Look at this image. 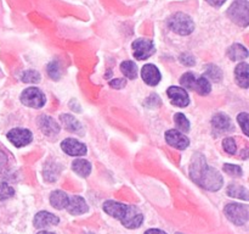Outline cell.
<instances>
[{"mask_svg": "<svg viewBox=\"0 0 249 234\" xmlns=\"http://www.w3.org/2000/svg\"><path fill=\"white\" fill-rule=\"evenodd\" d=\"M121 71L125 76V78H129V79H135L138 76V67L133 61H123L121 63Z\"/></svg>", "mask_w": 249, "mask_h": 234, "instance_id": "cell-26", "label": "cell"}, {"mask_svg": "<svg viewBox=\"0 0 249 234\" xmlns=\"http://www.w3.org/2000/svg\"><path fill=\"white\" fill-rule=\"evenodd\" d=\"M109 85L114 89H122L126 85V79L125 78H116V79L109 80Z\"/></svg>", "mask_w": 249, "mask_h": 234, "instance_id": "cell-35", "label": "cell"}, {"mask_svg": "<svg viewBox=\"0 0 249 234\" xmlns=\"http://www.w3.org/2000/svg\"><path fill=\"white\" fill-rule=\"evenodd\" d=\"M229 196L236 197V199H242L247 201L248 200V192L245 187L238 184H230L228 187Z\"/></svg>", "mask_w": 249, "mask_h": 234, "instance_id": "cell-25", "label": "cell"}, {"mask_svg": "<svg viewBox=\"0 0 249 234\" xmlns=\"http://www.w3.org/2000/svg\"><path fill=\"white\" fill-rule=\"evenodd\" d=\"M38 123H39V128H40V131L43 132L46 136H56V134H58V132H60L61 129L60 124H58L53 117L46 116V115L40 116Z\"/></svg>", "mask_w": 249, "mask_h": 234, "instance_id": "cell-14", "label": "cell"}, {"mask_svg": "<svg viewBox=\"0 0 249 234\" xmlns=\"http://www.w3.org/2000/svg\"><path fill=\"white\" fill-rule=\"evenodd\" d=\"M223 148L230 155H235L236 151H237V145L235 143V139L233 138H225L223 140Z\"/></svg>", "mask_w": 249, "mask_h": 234, "instance_id": "cell-32", "label": "cell"}, {"mask_svg": "<svg viewBox=\"0 0 249 234\" xmlns=\"http://www.w3.org/2000/svg\"><path fill=\"white\" fill-rule=\"evenodd\" d=\"M249 65L247 62L238 63L237 67L235 68V79L236 83L241 88H248L249 85Z\"/></svg>", "mask_w": 249, "mask_h": 234, "instance_id": "cell-19", "label": "cell"}, {"mask_svg": "<svg viewBox=\"0 0 249 234\" xmlns=\"http://www.w3.org/2000/svg\"><path fill=\"white\" fill-rule=\"evenodd\" d=\"M60 222V218L51 212L40 211L36 214L33 219V224L36 228H45V227L56 226Z\"/></svg>", "mask_w": 249, "mask_h": 234, "instance_id": "cell-15", "label": "cell"}, {"mask_svg": "<svg viewBox=\"0 0 249 234\" xmlns=\"http://www.w3.org/2000/svg\"><path fill=\"white\" fill-rule=\"evenodd\" d=\"M208 4H211L212 6H215V7H220L225 4L226 0H206Z\"/></svg>", "mask_w": 249, "mask_h": 234, "instance_id": "cell-36", "label": "cell"}, {"mask_svg": "<svg viewBox=\"0 0 249 234\" xmlns=\"http://www.w3.org/2000/svg\"><path fill=\"white\" fill-rule=\"evenodd\" d=\"M223 170L225 171L228 175L232 176V177H241L242 176V168L237 165H230V163H225L223 167Z\"/></svg>", "mask_w": 249, "mask_h": 234, "instance_id": "cell-33", "label": "cell"}, {"mask_svg": "<svg viewBox=\"0 0 249 234\" xmlns=\"http://www.w3.org/2000/svg\"><path fill=\"white\" fill-rule=\"evenodd\" d=\"M248 50L242 44H232L228 50V56L232 61H241L248 58Z\"/></svg>", "mask_w": 249, "mask_h": 234, "instance_id": "cell-21", "label": "cell"}, {"mask_svg": "<svg viewBox=\"0 0 249 234\" xmlns=\"http://www.w3.org/2000/svg\"><path fill=\"white\" fill-rule=\"evenodd\" d=\"M168 27L179 36H189L194 32L195 22L189 15L184 12H177L168 20Z\"/></svg>", "mask_w": 249, "mask_h": 234, "instance_id": "cell-4", "label": "cell"}, {"mask_svg": "<svg viewBox=\"0 0 249 234\" xmlns=\"http://www.w3.org/2000/svg\"><path fill=\"white\" fill-rule=\"evenodd\" d=\"M237 121L238 123H240V127L242 128L243 133H245L246 136H249V115L247 112H241V114H238Z\"/></svg>", "mask_w": 249, "mask_h": 234, "instance_id": "cell-31", "label": "cell"}, {"mask_svg": "<svg viewBox=\"0 0 249 234\" xmlns=\"http://www.w3.org/2000/svg\"><path fill=\"white\" fill-rule=\"evenodd\" d=\"M224 212H225L229 221H231L236 226H243V224L247 223L249 218V210L247 205L231 202V204L226 205Z\"/></svg>", "mask_w": 249, "mask_h": 234, "instance_id": "cell-6", "label": "cell"}, {"mask_svg": "<svg viewBox=\"0 0 249 234\" xmlns=\"http://www.w3.org/2000/svg\"><path fill=\"white\" fill-rule=\"evenodd\" d=\"M145 234H167V233L163 231H160V229L153 228V229H148V231H146Z\"/></svg>", "mask_w": 249, "mask_h": 234, "instance_id": "cell-38", "label": "cell"}, {"mask_svg": "<svg viewBox=\"0 0 249 234\" xmlns=\"http://www.w3.org/2000/svg\"><path fill=\"white\" fill-rule=\"evenodd\" d=\"M6 163H7V157H6V155H5V154L2 153L1 150H0V168L4 167V166L6 165Z\"/></svg>", "mask_w": 249, "mask_h": 234, "instance_id": "cell-37", "label": "cell"}, {"mask_svg": "<svg viewBox=\"0 0 249 234\" xmlns=\"http://www.w3.org/2000/svg\"><path fill=\"white\" fill-rule=\"evenodd\" d=\"M21 102L26 106L32 107V109H40L45 105L46 98L45 94L39 88L31 87L22 92Z\"/></svg>", "mask_w": 249, "mask_h": 234, "instance_id": "cell-7", "label": "cell"}, {"mask_svg": "<svg viewBox=\"0 0 249 234\" xmlns=\"http://www.w3.org/2000/svg\"><path fill=\"white\" fill-rule=\"evenodd\" d=\"M68 199H70V196L65 192H62V190H55V192H53L50 194L51 206L57 210L66 209V206L68 204Z\"/></svg>", "mask_w": 249, "mask_h": 234, "instance_id": "cell-20", "label": "cell"}, {"mask_svg": "<svg viewBox=\"0 0 249 234\" xmlns=\"http://www.w3.org/2000/svg\"><path fill=\"white\" fill-rule=\"evenodd\" d=\"M48 73L53 80L60 79L61 73H62V71H61L60 63H58L57 61H53V62L49 63V65H48Z\"/></svg>", "mask_w": 249, "mask_h": 234, "instance_id": "cell-29", "label": "cell"}, {"mask_svg": "<svg viewBox=\"0 0 249 234\" xmlns=\"http://www.w3.org/2000/svg\"><path fill=\"white\" fill-rule=\"evenodd\" d=\"M177 234H182V233H177Z\"/></svg>", "mask_w": 249, "mask_h": 234, "instance_id": "cell-40", "label": "cell"}, {"mask_svg": "<svg viewBox=\"0 0 249 234\" xmlns=\"http://www.w3.org/2000/svg\"><path fill=\"white\" fill-rule=\"evenodd\" d=\"M60 172H61L60 166L56 165L55 162L49 161V162L45 165V167H44V178H45L48 182H53V180L57 179Z\"/></svg>", "mask_w": 249, "mask_h": 234, "instance_id": "cell-24", "label": "cell"}, {"mask_svg": "<svg viewBox=\"0 0 249 234\" xmlns=\"http://www.w3.org/2000/svg\"><path fill=\"white\" fill-rule=\"evenodd\" d=\"M141 77H142L143 82L146 84L151 85V87L157 85L160 82V79H162L160 70L155 65H152V63H147V65L143 66L142 70H141Z\"/></svg>", "mask_w": 249, "mask_h": 234, "instance_id": "cell-13", "label": "cell"}, {"mask_svg": "<svg viewBox=\"0 0 249 234\" xmlns=\"http://www.w3.org/2000/svg\"><path fill=\"white\" fill-rule=\"evenodd\" d=\"M66 210L71 214H83L85 212H88L89 207H88L87 201L82 196L74 195V196H71L68 199V204L66 206Z\"/></svg>", "mask_w": 249, "mask_h": 234, "instance_id": "cell-18", "label": "cell"}, {"mask_svg": "<svg viewBox=\"0 0 249 234\" xmlns=\"http://www.w3.org/2000/svg\"><path fill=\"white\" fill-rule=\"evenodd\" d=\"M174 122L181 133H187L190 131V121L184 114H175Z\"/></svg>", "mask_w": 249, "mask_h": 234, "instance_id": "cell-27", "label": "cell"}, {"mask_svg": "<svg viewBox=\"0 0 249 234\" xmlns=\"http://www.w3.org/2000/svg\"><path fill=\"white\" fill-rule=\"evenodd\" d=\"M180 84L184 88L190 90H194L199 95H208L211 93L212 87L211 82L206 77H196L195 73L186 72L180 78Z\"/></svg>", "mask_w": 249, "mask_h": 234, "instance_id": "cell-3", "label": "cell"}, {"mask_svg": "<svg viewBox=\"0 0 249 234\" xmlns=\"http://www.w3.org/2000/svg\"><path fill=\"white\" fill-rule=\"evenodd\" d=\"M102 209L107 214L119 219L122 224L128 229L139 228L143 222V214L139 212L135 206L122 204L113 200H107L102 205Z\"/></svg>", "mask_w": 249, "mask_h": 234, "instance_id": "cell-2", "label": "cell"}, {"mask_svg": "<svg viewBox=\"0 0 249 234\" xmlns=\"http://www.w3.org/2000/svg\"><path fill=\"white\" fill-rule=\"evenodd\" d=\"M61 148L70 156H84L87 154V146L74 138H67L61 143Z\"/></svg>", "mask_w": 249, "mask_h": 234, "instance_id": "cell-12", "label": "cell"}, {"mask_svg": "<svg viewBox=\"0 0 249 234\" xmlns=\"http://www.w3.org/2000/svg\"><path fill=\"white\" fill-rule=\"evenodd\" d=\"M165 140L170 146L179 150H185L190 145V139L178 129H169L165 132Z\"/></svg>", "mask_w": 249, "mask_h": 234, "instance_id": "cell-10", "label": "cell"}, {"mask_svg": "<svg viewBox=\"0 0 249 234\" xmlns=\"http://www.w3.org/2000/svg\"><path fill=\"white\" fill-rule=\"evenodd\" d=\"M180 62L184 63L185 66H195V63H196V60H195V58L192 55H190V54L185 53V54H181L180 55Z\"/></svg>", "mask_w": 249, "mask_h": 234, "instance_id": "cell-34", "label": "cell"}, {"mask_svg": "<svg viewBox=\"0 0 249 234\" xmlns=\"http://www.w3.org/2000/svg\"><path fill=\"white\" fill-rule=\"evenodd\" d=\"M190 176L197 185L209 192H218L224 184L223 176L220 175V172L208 166L204 156L199 153L195 154L192 158Z\"/></svg>", "mask_w": 249, "mask_h": 234, "instance_id": "cell-1", "label": "cell"}, {"mask_svg": "<svg viewBox=\"0 0 249 234\" xmlns=\"http://www.w3.org/2000/svg\"><path fill=\"white\" fill-rule=\"evenodd\" d=\"M133 55L136 60H147L156 53L155 44L150 39H136L131 44Z\"/></svg>", "mask_w": 249, "mask_h": 234, "instance_id": "cell-8", "label": "cell"}, {"mask_svg": "<svg viewBox=\"0 0 249 234\" xmlns=\"http://www.w3.org/2000/svg\"><path fill=\"white\" fill-rule=\"evenodd\" d=\"M7 139L17 148L26 146L33 140V134L29 129L26 128H12L7 133Z\"/></svg>", "mask_w": 249, "mask_h": 234, "instance_id": "cell-9", "label": "cell"}, {"mask_svg": "<svg viewBox=\"0 0 249 234\" xmlns=\"http://www.w3.org/2000/svg\"><path fill=\"white\" fill-rule=\"evenodd\" d=\"M60 121L62 122L63 127H65L68 132H71V133L78 134V136H83V134H84V127H83L82 123H80L75 117H73L72 115L62 114L60 116Z\"/></svg>", "mask_w": 249, "mask_h": 234, "instance_id": "cell-17", "label": "cell"}, {"mask_svg": "<svg viewBox=\"0 0 249 234\" xmlns=\"http://www.w3.org/2000/svg\"><path fill=\"white\" fill-rule=\"evenodd\" d=\"M228 16L237 26L247 27L249 24L248 0H235L228 10Z\"/></svg>", "mask_w": 249, "mask_h": 234, "instance_id": "cell-5", "label": "cell"}, {"mask_svg": "<svg viewBox=\"0 0 249 234\" xmlns=\"http://www.w3.org/2000/svg\"><path fill=\"white\" fill-rule=\"evenodd\" d=\"M72 170L80 177H88L91 172V163L84 158H77L73 161Z\"/></svg>", "mask_w": 249, "mask_h": 234, "instance_id": "cell-22", "label": "cell"}, {"mask_svg": "<svg viewBox=\"0 0 249 234\" xmlns=\"http://www.w3.org/2000/svg\"><path fill=\"white\" fill-rule=\"evenodd\" d=\"M15 194L14 188L10 187L7 183L0 182V200H6L12 197V195Z\"/></svg>", "mask_w": 249, "mask_h": 234, "instance_id": "cell-30", "label": "cell"}, {"mask_svg": "<svg viewBox=\"0 0 249 234\" xmlns=\"http://www.w3.org/2000/svg\"><path fill=\"white\" fill-rule=\"evenodd\" d=\"M212 126L215 131L224 133V132H230L233 129V124L231 122V118L224 112H218L212 118Z\"/></svg>", "mask_w": 249, "mask_h": 234, "instance_id": "cell-16", "label": "cell"}, {"mask_svg": "<svg viewBox=\"0 0 249 234\" xmlns=\"http://www.w3.org/2000/svg\"><path fill=\"white\" fill-rule=\"evenodd\" d=\"M38 234H55V233H51V232H46V231H44V232H39Z\"/></svg>", "mask_w": 249, "mask_h": 234, "instance_id": "cell-39", "label": "cell"}, {"mask_svg": "<svg viewBox=\"0 0 249 234\" xmlns=\"http://www.w3.org/2000/svg\"><path fill=\"white\" fill-rule=\"evenodd\" d=\"M167 94L169 97L170 102L178 107H186L190 104V98L186 90L184 88L173 85L169 87L167 90Z\"/></svg>", "mask_w": 249, "mask_h": 234, "instance_id": "cell-11", "label": "cell"}, {"mask_svg": "<svg viewBox=\"0 0 249 234\" xmlns=\"http://www.w3.org/2000/svg\"><path fill=\"white\" fill-rule=\"evenodd\" d=\"M203 77H206L209 82L219 83L223 79V71L216 65L211 63V65L206 66V72H204Z\"/></svg>", "mask_w": 249, "mask_h": 234, "instance_id": "cell-23", "label": "cell"}, {"mask_svg": "<svg viewBox=\"0 0 249 234\" xmlns=\"http://www.w3.org/2000/svg\"><path fill=\"white\" fill-rule=\"evenodd\" d=\"M40 78V73L34 70H27L21 75V80L24 83H38Z\"/></svg>", "mask_w": 249, "mask_h": 234, "instance_id": "cell-28", "label": "cell"}]
</instances>
